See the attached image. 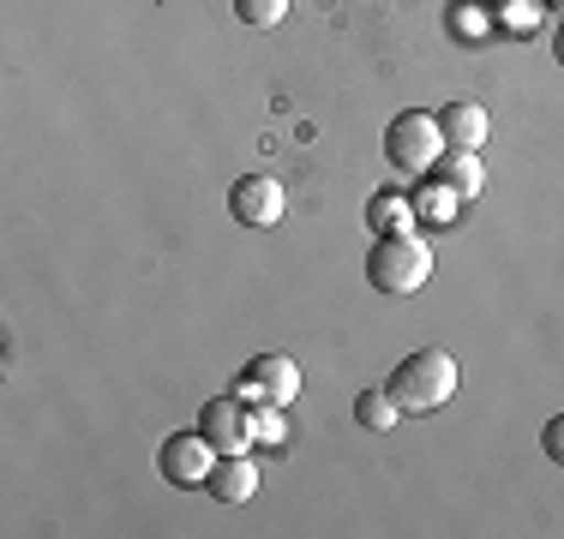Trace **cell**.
<instances>
[{
    "label": "cell",
    "instance_id": "obj_1",
    "mask_svg": "<svg viewBox=\"0 0 564 539\" xmlns=\"http://www.w3.org/2000/svg\"><path fill=\"white\" fill-rule=\"evenodd\" d=\"M367 282L379 294H421L433 282V240L426 228H397V234H372V252H367Z\"/></svg>",
    "mask_w": 564,
    "mask_h": 539
},
{
    "label": "cell",
    "instance_id": "obj_2",
    "mask_svg": "<svg viewBox=\"0 0 564 539\" xmlns=\"http://www.w3.org/2000/svg\"><path fill=\"white\" fill-rule=\"evenodd\" d=\"M384 389L397 396L402 414H433L456 396V360L445 354V348H414V354L391 372Z\"/></svg>",
    "mask_w": 564,
    "mask_h": 539
},
{
    "label": "cell",
    "instance_id": "obj_3",
    "mask_svg": "<svg viewBox=\"0 0 564 539\" xmlns=\"http://www.w3.org/2000/svg\"><path fill=\"white\" fill-rule=\"evenodd\" d=\"M384 156H391L397 174H433L438 156H445V132H438V114L426 108H402V114L384 127Z\"/></svg>",
    "mask_w": 564,
    "mask_h": 539
},
{
    "label": "cell",
    "instance_id": "obj_4",
    "mask_svg": "<svg viewBox=\"0 0 564 539\" xmlns=\"http://www.w3.org/2000/svg\"><path fill=\"white\" fill-rule=\"evenodd\" d=\"M156 468H163V480L169 485H186V492H205V480H210V468H217V450H210V438L205 431H174V438H163V450H156Z\"/></svg>",
    "mask_w": 564,
    "mask_h": 539
},
{
    "label": "cell",
    "instance_id": "obj_5",
    "mask_svg": "<svg viewBox=\"0 0 564 539\" xmlns=\"http://www.w3.org/2000/svg\"><path fill=\"white\" fill-rule=\"evenodd\" d=\"M282 210H289V198H282L276 174H240V180L228 186V216H235L240 228H276Z\"/></svg>",
    "mask_w": 564,
    "mask_h": 539
},
{
    "label": "cell",
    "instance_id": "obj_6",
    "mask_svg": "<svg viewBox=\"0 0 564 539\" xmlns=\"http://www.w3.org/2000/svg\"><path fill=\"white\" fill-rule=\"evenodd\" d=\"M235 396L240 402H276V408H289V402L301 396V366H294L289 354H259L247 372H240Z\"/></svg>",
    "mask_w": 564,
    "mask_h": 539
},
{
    "label": "cell",
    "instance_id": "obj_7",
    "mask_svg": "<svg viewBox=\"0 0 564 539\" xmlns=\"http://www.w3.org/2000/svg\"><path fill=\"white\" fill-rule=\"evenodd\" d=\"M198 431L210 438L217 455H235V450L252 443V408L240 396H210L205 408H198Z\"/></svg>",
    "mask_w": 564,
    "mask_h": 539
},
{
    "label": "cell",
    "instance_id": "obj_8",
    "mask_svg": "<svg viewBox=\"0 0 564 539\" xmlns=\"http://www.w3.org/2000/svg\"><path fill=\"white\" fill-rule=\"evenodd\" d=\"M438 132H445V151H480L492 132V114L475 97H456L438 108Z\"/></svg>",
    "mask_w": 564,
    "mask_h": 539
},
{
    "label": "cell",
    "instance_id": "obj_9",
    "mask_svg": "<svg viewBox=\"0 0 564 539\" xmlns=\"http://www.w3.org/2000/svg\"><path fill=\"white\" fill-rule=\"evenodd\" d=\"M205 492L217 497V504H247V497L259 492V462H252L247 450H235V455H217V468H210Z\"/></svg>",
    "mask_w": 564,
    "mask_h": 539
},
{
    "label": "cell",
    "instance_id": "obj_10",
    "mask_svg": "<svg viewBox=\"0 0 564 539\" xmlns=\"http://www.w3.org/2000/svg\"><path fill=\"white\" fill-rule=\"evenodd\" d=\"M433 174L451 186L456 198H463V205H475V198L487 193V168H480V151H445Z\"/></svg>",
    "mask_w": 564,
    "mask_h": 539
},
{
    "label": "cell",
    "instance_id": "obj_11",
    "mask_svg": "<svg viewBox=\"0 0 564 539\" xmlns=\"http://www.w3.org/2000/svg\"><path fill=\"white\" fill-rule=\"evenodd\" d=\"M409 198H414V222H421V228H445L451 216L463 210V198H456L451 186L438 180V174H433V180H426V174H421V186H414Z\"/></svg>",
    "mask_w": 564,
    "mask_h": 539
},
{
    "label": "cell",
    "instance_id": "obj_12",
    "mask_svg": "<svg viewBox=\"0 0 564 539\" xmlns=\"http://www.w3.org/2000/svg\"><path fill=\"white\" fill-rule=\"evenodd\" d=\"M367 228H372V234L421 228V222H414V198H409V193H372V205H367Z\"/></svg>",
    "mask_w": 564,
    "mask_h": 539
},
{
    "label": "cell",
    "instance_id": "obj_13",
    "mask_svg": "<svg viewBox=\"0 0 564 539\" xmlns=\"http://www.w3.org/2000/svg\"><path fill=\"white\" fill-rule=\"evenodd\" d=\"M355 420H360V431H397L402 408H397L391 389H360V396H355Z\"/></svg>",
    "mask_w": 564,
    "mask_h": 539
},
{
    "label": "cell",
    "instance_id": "obj_14",
    "mask_svg": "<svg viewBox=\"0 0 564 539\" xmlns=\"http://www.w3.org/2000/svg\"><path fill=\"white\" fill-rule=\"evenodd\" d=\"M252 408V443H282L289 438V420H282L276 402H247Z\"/></svg>",
    "mask_w": 564,
    "mask_h": 539
},
{
    "label": "cell",
    "instance_id": "obj_15",
    "mask_svg": "<svg viewBox=\"0 0 564 539\" xmlns=\"http://www.w3.org/2000/svg\"><path fill=\"white\" fill-rule=\"evenodd\" d=\"M240 24H252V31H271V24L289 19V0H235Z\"/></svg>",
    "mask_w": 564,
    "mask_h": 539
},
{
    "label": "cell",
    "instance_id": "obj_16",
    "mask_svg": "<svg viewBox=\"0 0 564 539\" xmlns=\"http://www.w3.org/2000/svg\"><path fill=\"white\" fill-rule=\"evenodd\" d=\"M541 443H546V455H553V462L564 468V414H558V420H546V431H541Z\"/></svg>",
    "mask_w": 564,
    "mask_h": 539
},
{
    "label": "cell",
    "instance_id": "obj_17",
    "mask_svg": "<svg viewBox=\"0 0 564 539\" xmlns=\"http://www.w3.org/2000/svg\"><path fill=\"white\" fill-rule=\"evenodd\" d=\"M505 24H517V31H529V24H534V0H522V7H505Z\"/></svg>",
    "mask_w": 564,
    "mask_h": 539
},
{
    "label": "cell",
    "instance_id": "obj_18",
    "mask_svg": "<svg viewBox=\"0 0 564 539\" xmlns=\"http://www.w3.org/2000/svg\"><path fill=\"white\" fill-rule=\"evenodd\" d=\"M553 54H558V66H564V19H558V31H553Z\"/></svg>",
    "mask_w": 564,
    "mask_h": 539
}]
</instances>
